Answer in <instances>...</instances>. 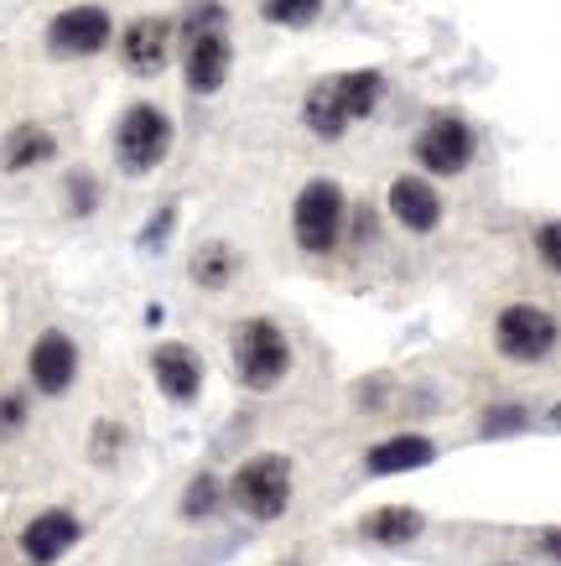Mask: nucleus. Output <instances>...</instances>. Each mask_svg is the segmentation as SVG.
<instances>
[{"mask_svg":"<svg viewBox=\"0 0 561 566\" xmlns=\"http://www.w3.org/2000/svg\"><path fill=\"white\" fill-rule=\"evenodd\" d=\"M380 99H385V73H374V69L333 73V78H323V84L307 88L302 125L312 130V136L339 140L354 120L374 115V104H380Z\"/></svg>","mask_w":561,"mask_h":566,"instance_id":"obj_1","label":"nucleus"},{"mask_svg":"<svg viewBox=\"0 0 561 566\" xmlns=\"http://www.w3.org/2000/svg\"><path fill=\"white\" fill-rule=\"evenodd\" d=\"M183 78L193 94H219L224 78H229V63H235V48H229V32H224V6L219 0H198L183 21Z\"/></svg>","mask_w":561,"mask_h":566,"instance_id":"obj_2","label":"nucleus"},{"mask_svg":"<svg viewBox=\"0 0 561 566\" xmlns=\"http://www.w3.org/2000/svg\"><path fill=\"white\" fill-rule=\"evenodd\" d=\"M229 359L245 390H276L291 375V338L276 317H245L229 333Z\"/></svg>","mask_w":561,"mask_h":566,"instance_id":"obj_3","label":"nucleus"},{"mask_svg":"<svg viewBox=\"0 0 561 566\" xmlns=\"http://www.w3.org/2000/svg\"><path fill=\"white\" fill-rule=\"evenodd\" d=\"M349 229V198L333 177H312L291 203V240L302 255H333Z\"/></svg>","mask_w":561,"mask_h":566,"instance_id":"obj_4","label":"nucleus"},{"mask_svg":"<svg viewBox=\"0 0 561 566\" xmlns=\"http://www.w3.org/2000/svg\"><path fill=\"white\" fill-rule=\"evenodd\" d=\"M172 151V115L152 99H136L125 115L115 120V161L120 172L146 177L156 172Z\"/></svg>","mask_w":561,"mask_h":566,"instance_id":"obj_5","label":"nucleus"},{"mask_svg":"<svg viewBox=\"0 0 561 566\" xmlns=\"http://www.w3.org/2000/svg\"><path fill=\"white\" fill-rule=\"evenodd\" d=\"M229 504L250 520H281L291 504V463L281 452H260L250 463H239V473L229 479Z\"/></svg>","mask_w":561,"mask_h":566,"instance_id":"obj_6","label":"nucleus"},{"mask_svg":"<svg viewBox=\"0 0 561 566\" xmlns=\"http://www.w3.org/2000/svg\"><path fill=\"white\" fill-rule=\"evenodd\" d=\"M561 344V323L536 302H510L494 317V348L515 364H541Z\"/></svg>","mask_w":561,"mask_h":566,"instance_id":"obj_7","label":"nucleus"},{"mask_svg":"<svg viewBox=\"0 0 561 566\" xmlns=\"http://www.w3.org/2000/svg\"><path fill=\"white\" fill-rule=\"evenodd\" d=\"M478 156V130L453 109H437L426 115L422 136H416V167L432 177H458L474 167Z\"/></svg>","mask_w":561,"mask_h":566,"instance_id":"obj_8","label":"nucleus"},{"mask_svg":"<svg viewBox=\"0 0 561 566\" xmlns=\"http://www.w3.org/2000/svg\"><path fill=\"white\" fill-rule=\"evenodd\" d=\"M110 36H115V21L104 6L84 0V6H69V11H58L48 21V52L52 57H63V63H79V57H100L110 48Z\"/></svg>","mask_w":561,"mask_h":566,"instance_id":"obj_9","label":"nucleus"},{"mask_svg":"<svg viewBox=\"0 0 561 566\" xmlns=\"http://www.w3.org/2000/svg\"><path fill=\"white\" fill-rule=\"evenodd\" d=\"M172 48H177V21L172 17H136L120 32V63L136 78H156L172 63Z\"/></svg>","mask_w":561,"mask_h":566,"instance_id":"obj_10","label":"nucleus"},{"mask_svg":"<svg viewBox=\"0 0 561 566\" xmlns=\"http://www.w3.org/2000/svg\"><path fill=\"white\" fill-rule=\"evenodd\" d=\"M79 535H84V525H79L73 510H42V515H32L27 525H21L17 556L27 566H52L79 546Z\"/></svg>","mask_w":561,"mask_h":566,"instance_id":"obj_11","label":"nucleus"},{"mask_svg":"<svg viewBox=\"0 0 561 566\" xmlns=\"http://www.w3.org/2000/svg\"><path fill=\"white\" fill-rule=\"evenodd\" d=\"M27 379H32L37 395H69L73 390V379H79V344H73L63 327L37 333L32 354H27Z\"/></svg>","mask_w":561,"mask_h":566,"instance_id":"obj_12","label":"nucleus"},{"mask_svg":"<svg viewBox=\"0 0 561 566\" xmlns=\"http://www.w3.org/2000/svg\"><path fill=\"white\" fill-rule=\"evenodd\" d=\"M391 219L411 234H432L437 223H443V192L432 188L426 177L406 172L391 182Z\"/></svg>","mask_w":561,"mask_h":566,"instance_id":"obj_13","label":"nucleus"},{"mask_svg":"<svg viewBox=\"0 0 561 566\" xmlns=\"http://www.w3.org/2000/svg\"><path fill=\"white\" fill-rule=\"evenodd\" d=\"M152 379H156V390L167 395V400L193 406L198 390H204V359H198L187 344H162L152 354Z\"/></svg>","mask_w":561,"mask_h":566,"instance_id":"obj_14","label":"nucleus"},{"mask_svg":"<svg viewBox=\"0 0 561 566\" xmlns=\"http://www.w3.org/2000/svg\"><path fill=\"white\" fill-rule=\"evenodd\" d=\"M52 156H58V140H52L48 125H17L6 146H0V167L6 172H37V167H48Z\"/></svg>","mask_w":561,"mask_h":566,"instance_id":"obj_15","label":"nucleus"},{"mask_svg":"<svg viewBox=\"0 0 561 566\" xmlns=\"http://www.w3.org/2000/svg\"><path fill=\"white\" fill-rule=\"evenodd\" d=\"M432 458H437V447L426 442V437L401 431V437H385L380 447H370V458H364V463H370V473H380V479H385V473H411V468H426Z\"/></svg>","mask_w":561,"mask_h":566,"instance_id":"obj_16","label":"nucleus"},{"mask_svg":"<svg viewBox=\"0 0 561 566\" xmlns=\"http://www.w3.org/2000/svg\"><path fill=\"white\" fill-rule=\"evenodd\" d=\"M359 531L370 535L374 546H406V541H416V535H422V515H416V510H406V504H391V510H374Z\"/></svg>","mask_w":561,"mask_h":566,"instance_id":"obj_17","label":"nucleus"},{"mask_svg":"<svg viewBox=\"0 0 561 566\" xmlns=\"http://www.w3.org/2000/svg\"><path fill=\"white\" fill-rule=\"evenodd\" d=\"M193 281H198L204 292H224V286L235 281V250H229V244H204V250L193 255Z\"/></svg>","mask_w":561,"mask_h":566,"instance_id":"obj_18","label":"nucleus"},{"mask_svg":"<svg viewBox=\"0 0 561 566\" xmlns=\"http://www.w3.org/2000/svg\"><path fill=\"white\" fill-rule=\"evenodd\" d=\"M260 17L271 21V27H312V21L323 17V0H266Z\"/></svg>","mask_w":561,"mask_h":566,"instance_id":"obj_19","label":"nucleus"},{"mask_svg":"<svg viewBox=\"0 0 561 566\" xmlns=\"http://www.w3.org/2000/svg\"><path fill=\"white\" fill-rule=\"evenodd\" d=\"M219 499H224L219 479H214V473H198V479L187 483V494H183V515H187V520L214 515V510H219Z\"/></svg>","mask_w":561,"mask_h":566,"instance_id":"obj_20","label":"nucleus"},{"mask_svg":"<svg viewBox=\"0 0 561 566\" xmlns=\"http://www.w3.org/2000/svg\"><path fill=\"white\" fill-rule=\"evenodd\" d=\"M536 255H541L546 271H557V275H561V223H557V219L536 229Z\"/></svg>","mask_w":561,"mask_h":566,"instance_id":"obj_21","label":"nucleus"},{"mask_svg":"<svg viewBox=\"0 0 561 566\" xmlns=\"http://www.w3.org/2000/svg\"><path fill=\"white\" fill-rule=\"evenodd\" d=\"M63 192H69V213H94V203H100V188L89 172H73Z\"/></svg>","mask_w":561,"mask_h":566,"instance_id":"obj_22","label":"nucleus"},{"mask_svg":"<svg viewBox=\"0 0 561 566\" xmlns=\"http://www.w3.org/2000/svg\"><path fill=\"white\" fill-rule=\"evenodd\" d=\"M27 421V400L21 395H0V431H17Z\"/></svg>","mask_w":561,"mask_h":566,"instance_id":"obj_23","label":"nucleus"},{"mask_svg":"<svg viewBox=\"0 0 561 566\" xmlns=\"http://www.w3.org/2000/svg\"><path fill=\"white\" fill-rule=\"evenodd\" d=\"M536 546H541L551 562H561V531H541V541H536Z\"/></svg>","mask_w":561,"mask_h":566,"instance_id":"obj_24","label":"nucleus"}]
</instances>
